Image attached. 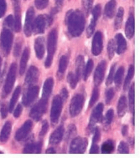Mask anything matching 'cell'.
Wrapping results in <instances>:
<instances>
[{"label":"cell","instance_id":"6da1fadb","mask_svg":"<svg viewBox=\"0 0 140 158\" xmlns=\"http://www.w3.org/2000/svg\"><path fill=\"white\" fill-rule=\"evenodd\" d=\"M67 29L72 37L80 36L85 29V17L80 10H70L67 12L65 19Z\"/></svg>","mask_w":140,"mask_h":158},{"label":"cell","instance_id":"7a4b0ae2","mask_svg":"<svg viewBox=\"0 0 140 158\" xmlns=\"http://www.w3.org/2000/svg\"><path fill=\"white\" fill-rule=\"evenodd\" d=\"M57 30L53 29L49 33L48 41H47V50H48V55L46 58V60L45 62V65L46 68L51 65L53 57H54L55 53L56 50V46H57Z\"/></svg>","mask_w":140,"mask_h":158},{"label":"cell","instance_id":"3957f363","mask_svg":"<svg viewBox=\"0 0 140 158\" xmlns=\"http://www.w3.org/2000/svg\"><path fill=\"white\" fill-rule=\"evenodd\" d=\"M13 33L8 28H3L0 36V46L1 50L4 55H8L11 50L12 44H13Z\"/></svg>","mask_w":140,"mask_h":158},{"label":"cell","instance_id":"277c9868","mask_svg":"<svg viewBox=\"0 0 140 158\" xmlns=\"http://www.w3.org/2000/svg\"><path fill=\"white\" fill-rule=\"evenodd\" d=\"M48 106V100L45 98H41L40 101L32 107L29 112V116L35 121H39L42 118L43 115L46 113Z\"/></svg>","mask_w":140,"mask_h":158},{"label":"cell","instance_id":"5b68a950","mask_svg":"<svg viewBox=\"0 0 140 158\" xmlns=\"http://www.w3.org/2000/svg\"><path fill=\"white\" fill-rule=\"evenodd\" d=\"M16 75H17V65L15 63H13L9 68L5 84L3 86V95H2L3 97H6L11 92L12 89L14 87V85H15V80H16Z\"/></svg>","mask_w":140,"mask_h":158},{"label":"cell","instance_id":"8992f818","mask_svg":"<svg viewBox=\"0 0 140 158\" xmlns=\"http://www.w3.org/2000/svg\"><path fill=\"white\" fill-rule=\"evenodd\" d=\"M63 101L60 95L55 96L52 102L51 110H50V121L53 125L58 123L60 114L62 111Z\"/></svg>","mask_w":140,"mask_h":158},{"label":"cell","instance_id":"52a82bcc","mask_svg":"<svg viewBox=\"0 0 140 158\" xmlns=\"http://www.w3.org/2000/svg\"><path fill=\"white\" fill-rule=\"evenodd\" d=\"M87 145H88V141L86 138L76 137L71 142L69 153H71V154H83L86 152Z\"/></svg>","mask_w":140,"mask_h":158},{"label":"cell","instance_id":"ba28073f","mask_svg":"<svg viewBox=\"0 0 140 158\" xmlns=\"http://www.w3.org/2000/svg\"><path fill=\"white\" fill-rule=\"evenodd\" d=\"M84 105V96L81 94H77L72 98L70 104V114L72 117H75L81 113Z\"/></svg>","mask_w":140,"mask_h":158},{"label":"cell","instance_id":"9c48e42d","mask_svg":"<svg viewBox=\"0 0 140 158\" xmlns=\"http://www.w3.org/2000/svg\"><path fill=\"white\" fill-rule=\"evenodd\" d=\"M103 104L100 103L95 107L91 115L90 123H89L88 129L93 131L95 128V125L97 123H100L103 121Z\"/></svg>","mask_w":140,"mask_h":158},{"label":"cell","instance_id":"30bf717a","mask_svg":"<svg viewBox=\"0 0 140 158\" xmlns=\"http://www.w3.org/2000/svg\"><path fill=\"white\" fill-rule=\"evenodd\" d=\"M34 9L30 7L27 10L25 16V22H24V32L26 37L31 36L32 32H33V25H34Z\"/></svg>","mask_w":140,"mask_h":158},{"label":"cell","instance_id":"8fae6325","mask_svg":"<svg viewBox=\"0 0 140 158\" xmlns=\"http://www.w3.org/2000/svg\"><path fill=\"white\" fill-rule=\"evenodd\" d=\"M103 37L102 32L98 31L94 35L93 40H92V52L95 56H97L103 51Z\"/></svg>","mask_w":140,"mask_h":158},{"label":"cell","instance_id":"7c38bea8","mask_svg":"<svg viewBox=\"0 0 140 158\" xmlns=\"http://www.w3.org/2000/svg\"><path fill=\"white\" fill-rule=\"evenodd\" d=\"M39 94V87L36 85L30 86L26 91L23 96V104L25 106H29V105L34 102V101L37 98Z\"/></svg>","mask_w":140,"mask_h":158},{"label":"cell","instance_id":"4fadbf2b","mask_svg":"<svg viewBox=\"0 0 140 158\" xmlns=\"http://www.w3.org/2000/svg\"><path fill=\"white\" fill-rule=\"evenodd\" d=\"M106 66L107 63L105 60L101 61L99 64L97 65L94 75V84L96 87L99 86L103 81L105 71H106Z\"/></svg>","mask_w":140,"mask_h":158},{"label":"cell","instance_id":"5bb4252c","mask_svg":"<svg viewBox=\"0 0 140 158\" xmlns=\"http://www.w3.org/2000/svg\"><path fill=\"white\" fill-rule=\"evenodd\" d=\"M100 15L101 5L100 4H97L92 9V20H91V23H90V25L87 28V36L88 37H91L92 34H93L95 28H96V25H97V20H98V19L100 17Z\"/></svg>","mask_w":140,"mask_h":158},{"label":"cell","instance_id":"9a60e30c","mask_svg":"<svg viewBox=\"0 0 140 158\" xmlns=\"http://www.w3.org/2000/svg\"><path fill=\"white\" fill-rule=\"evenodd\" d=\"M32 127H33V124H32L31 121H25L23 126L16 131L15 137V140L17 141H23L24 139L29 134L32 129Z\"/></svg>","mask_w":140,"mask_h":158},{"label":"cell","instance_id":"2e32d148","mask_svg":"<svg viewBox=\"0 0 140 158\" xmlns=\"http://www.w3.org/2000/svg\"><path fill=\"white\" fill-rule=\"evenodd\" d=\"M46 23H47L46 16L39 15L34 20L33 30H34V34H36V35L43 34L45 30H46Z\"/></svg>","mask_w":140,"mask_h":158},{"label":"cell","instance_id":"e0dca14e","mask_svg":"<svg viewBox=\"0 0 140 158\" xmlns=\"http://www.w3.org/2000/svg\"><path fill=\"white\" fill-rule=\"evenodd\" d=\"M13 4L15 8V29L16 32L21 30V9H20V0H13Z\"/></svg>","mask_w":140,"mask_h":158},{"label":"cell","instance_id":"ac0fdd59","mask_svg":"<svg viewBox=\"0 0 140 158\" xmlns=\"http://www.w3.org/2000/svg\"><path fill=\"white\" fill-rule=\"evenodd\" d=\"M38 79H39V69L37 67L30 66L26 74L25 84L27 85L32 86L34 84L37 82Z\"/></svg>","mask_w":140,"mask_h":158},{"label":"cell","instance_id":"d6986e66","mask_svg":"<svg viewBox=\"0 0 140 158\" xmlns=\"http://www.w3.org/2000/svg\"><path fill=\"white\" fill-rule=\"evenodd\" d=\"M64 133H65L64 127L62 126H60L58 128L55 130L54 132L51 134L50 137V141H49L50 142L49 143L50 145H54V146L55 145H58L60 141H62Z\"/></svg>","mask_w":140,"mask_h":158},{"label":"cell","instance_id":"ffe728a7","mask_svg":"<svg viewBox=\"0 0 140 158\" xmlns=\"http://www.w3.org/2000/svg\"><path fill=\"white\" fill-rule=\"evenodd\" d=\"M34 50L35 55L39 60H41L45 55V39L43 37H38L34 41Z\"/></svg>","mask_w":140,"mask_h":158},{"label":"cell","instance_id":"44dd1931","mask_svg":"<svg viewBox=\"0 0 140 158\" xmlns=\"http://www.w3.org/2000/svg\"><path fill=\"white\" fill-rule=\"evenodd\" d=\"M134 15L133 14H130L128 20L126 22L125 25V35L128 39H132L134 35Z\"/></svg>","mask_w":140,"mask_h":158},{"label":"cell","instance_id":"7402d4cb","mask_svg":"<svg viewBox=\"0 0 140 158\" xmlns=\"http://www.w3.org/2000/svg\"><path fill=\"white\" fill-rule=\"evenodd\" d=\"M115 40H116V43H117L116 51H117V55H122L127 49V42H126L125 38L123 37L122 34H117L115 36Z\"/></svg>","mask_w":140,"mask_h":158},{"label":"cell","instance_id":"603a6c76","mask_svg":"<svg viewBox=\"0 0 140 158\" xmlns=\"http://www.w3.org/2000/svg\"><path fill=\"white\" fill-rule=\"evenodd\" d=\"M41 148H42V141H39V142H32L26 145L24 148L23 152L27 153V154H30V153H38L41 152Z\"/></svg>","mask_w":140,"mask_h":158},{"label":"cell","instance_id":"cb8c5ba5","mask_svg":"<svg viewBox=\"0 0 140 158\" xmlns=\"http://www.w3.org/2000/svg\"><path fill=\"white\" fill-rule=\"evenodd\" d=\"M53 86H54V80L53 78H48L44 84L43 87V94H42V98L49 100V97L50 96L53 90Z\"/></svg>","mask_w":140,"mask_h":158},{"label":"cell","instance_id":"d4e9b609","mask_svg":"<svg viewBox=\"0 0 140 158\" xmlns=\"http://www.w3.org/2000/svg\"><path fill=\"white\" fill-rule=\"evenodd\" d=\"M12 131V125L10 121H7L4 126L3 127V129L0 132V141L1 142H6L9 140V135Z\"/></svg>","mask_w":140,"mask_h":158},{"label":"cell","instance_id":"484cf974","mask_svg":"<svg viewBox=\"0 0 140 158\" xmlns=\"http://www.w3.org/2000/svg\"><path fill=\"white\" fill-rule=\"evenodd\" d=\"M115 11H116V0H110L105 6L104 16L107 19H112L114 16Z\"/></svg>","mask_w":140,"mask_h":158},{"label":"cell","instance_id":"4316f807","mask_svg":"<svg viewBox=\"0 0 140 158\" xmlns=\"http://www.w3.org/2000/svg\"><path fill=\"white\" fill-rule=\"evenodd\" d=\"M29 48H25L23 52V55L21 57V60H20V75H23L25 71L26 66H27V63L29 60Z\"/></svg>","mask_w":140,"mask_h":158},{"label":"cell","instance_id":"83f0119b","mask_svg":"<svg viewBox=\"0 0 140 158\" xmlns=\"http://www.w3.org/2000/svg\"><path fill=\"white\" fill-rule=\"evenodd\" d=\"M83 69H84V59L81 55H79L77 58V62H76V77L79 81L81 79V76L83 74Z\"/></svg>","mask_w":140,"mask_h":158},{"label":"cell","instance_id":"f1b7e54d","mask_svg":"<svg viewBox=\"0 0 140 158\" xmlns=\"http://www.w3.org/2000/svg\"><path fill=\"white\" fill-rule=\"evenodd\" d=\"M127 107H128L127 99H126L125 96H122L119 99V101L117 104V114L120 117L125 115L126 111H127Z\"/></svg>","mask_w":140,"mask_h":158},{"label":"cell","instance_id":"f546056e","mask_svg":"<svg viewBox=\"0 0 140 158\" xmlns=\"http://www.w3.org/2000/svg\"><path fill=\"white\" fill-rule=\"evenodd\" d=\"M123 75H124V68L123 66H121L118 68L117 69V73L116 75H114V82H115V85L117 87V89H119L122 85V82H123Z\"/></svg>","mask_w":140,"mask_h":158},{"label":"cell","instance_id":"4dcf8cb0","mask_svg":"<svg viewBox=\"0 0 140 158\" xmlns=\"http://www.w3.org/2000/svg\"><path fill=\"white\" fill-rule=\"evenodd\" d=\"M20 92H21V87L20 86H18L15 90L14 91V94L12 95V98L11 100H10V103H9V111L11 112L13 111V110L14 108L15 107V105L17 103L18 101V99H19V96L20 95Z\"/></svg>","mask_w":140,"mask_h":158},{"label":"cell","instance_id":"1f68e13d","mask_svg":"<svg viewBox=\"0 0 140 158\" xmlns=\"http://www.w3.org/2000/svg\"><path fill=\"white\" fill-rule=\"evenodd\" d=\"M68 56L63 55L62 57L60 58V62H59V68H58V74H59V75H62L65 73V71L66 70V68L68 66Z\"/></svg>","mask_w":140,"mask_h":158},{"label":"cell","instance_id":"d6a6232c","mask_svg":"<svg viewBox=\"0 0 140 158\" xmlns=\"http://www.w3.org/2000/svg\"><path fill=\"white\" fill-rule=\"evenodd\" d=\"M123 15H124L123 8V7H120V8L118 9V11H117L116 18H115L114 27L116 29H119L121 28L123 20Z\"/></svg>","mask_w":140,"mask_h":158},{"label":"cell","instance_id":"836d02e7","mask_svg":"<svg viewBox=\"0 0 140 158\" xmlns=\"http://www.w3.org/2000/svg\"><path fill=\"white\" fill-rule=\"evenodd\" d=\"M93 66H94V63H93V60H89L87 61V63L86 64V67L83 69V80L84 81H86L88 77L91 75L92 69H93Z\"/></svg>","mask_w":140,"mask_h":158},{"label":"cell","instance_id":"e575fe53","mask_svg":"<svg viewBox=\"0 0 140 158\" xmlns=\"http://www.w3.org/2000/svg\"><path fill=\"white\" fill-rule=\"evenodd\" d=\"M102 153L103 154H110L114 150V143L112 141H107L102 146Z\"/></svg>","mask_w":140,"mask_h":158},{"label":"cell","instance_id":"d590c367","mask_svg":"<svg viewBox=\"0 0 140 158\" xmlns=\"http://www.w3.org/2000/svg\"><path fill=\"white\" fill-rule=\"evenodd\" d=\"M129 108L130 110L133 113V115H134V101H135V95H134V84L132 85L131 88L129 89Z\"/></svg>","mask_w":140,"mask_h":158},{"label":"cell","instance_id":"8d00e7d4","mask_svg":"<svg viewBox=\"0 0 140 158\" xmlns=\"http://www.w3.org/2000/svg\"><path fill=\"white\" fill-rule=\"evenodd\" d=\"M133 75H134V66L133 65H131L129 67V72H128V75H127V77L125 79V82H124V89H127L129 88V85L131 83L132 79L133 77Z\"/></svg>","mask_w":140,"mask_h":158},{"label":"cell","instance_id":"74e56055","mask_svg":"<svg viewBox=\"0 0 140 158\" xmlns=\"http://www.w3.org/2000/svg\"><path fill=\"white\" fill-rule=\"evenodd\" d=\"M81 3H82V8L85 12V15L87 16L92 12L93 0H81Z\"/></svg>","mask_w":140,"mask_h":158},{"label":"cell","instance_id":"f35d334b","mask_svg":"<svg viewBox=\"0 0 140 158\" xmlns=\"http://www.w3.org/2000/svg\"><path fill=\"white\" fill-rule=\"evenodd\" d=\"M113 115H114V111H113V110H108L106 114V117H105V124H104V127H107V128L110 127V125H111L112 122V120H113Z\"/></svg>","mask_w":140,"mask_h":158},{"label":"cell","instance_id":"ab89813d","mask_svg":"<svg viewBox=\"0 0 140 158\" xmlns=\"http://www.w3.org/2000/svg\"><path fill=\"white\" fill-rule=\"evenodd\" d=\"M67 81H68V83L70 85V86L72 87V89H75L77 87V79L76 77L75 74L70 72L68 74V76H67Z\"/></svg>","mask_w":140,"mask_h":158},{"label":"cell","instance_id":"60d3db41","mask_svg":"<svg viewBox=\"0 0 140 158\" xmlns=\"http://www.w3.org/2000/svg\"><path fill=\"white\" fill-rule=\"evenodd\" d=\"M99 95H100V91L98 88H95L93 89V92H92V97H91V100H90V102H89V107H92L94 106V104L97 101V100L99 99Z\"/></svg>","mask_w":140,"mask_h":158},{"label":"cell","instance_id":"b9f144b4","mask_svg":"<svg viewBox=\"0 0 140 158\" xmlns=\"http://www.w3.org/2000/svg\"><path fill=\"white\" fill-rule=\"evenodd\" d=\"M115 51H116V45L115 42L113 40H110L107 45V53H108V57L110 60H112L114 56Z\"/></svg>","mask_w":140,"mask_h":158},{"label":"cell","instance_id":"7bdbcfd3","mask_svg":"<svg viewBox=\"0 0 140 158\" xmlns=\"http://www.w3.org/2000/svg\"><path fill=\"white\" fill-rule=\"evenodd\" d=\"M117 152H118V153H120V154H129V148L128 144L124 142V141H121L119 146H118Z\"/></svg>","mask_w":140,"mask_h":158},{"label":"cell","instance_id":"ee69618b","mask_svg":"<svg viewBox=\"0 0 140 158\" xmlns=\"http://www.w3.org/2000/svg\"><path fill=\"white\" fill-rule=\"evenodd\" d=\"M4 26L5 28H8V29H10V28H14L15 27V18L13 15H9L8 17L5 19V21H4Z\"/></svg>","mask_w":140,"mask_h":158},{"label":"cell","instance_id":"f6af8a7d","mask_svg":"<svg viewBox=\"0 0 140 158\" xmlns=\"http://www.w3.org/2000/svg\"><path fill=\"white\" fill-rule=\"evenodd\" d=\"M34 4L38 9H44L49 4V0H34Z\"/></svg>","mask_w":140,"mask_h":158},{"label":"cell","instance_id":"bcb514c9","mask_svg":"<svg viewBox=\"0 0 140 158\" xmlns=\"http://www.w3.org/2000/svg\"><path fill=\"white\" fill-rule=\"evenodd\" d=\"M115 68H116V64H112V66L111 67L108 77L107 79V85H112V83L113 82V78H114L115 75Z\"/></svg>","mask_w":140,"mask_h":158},{"label":"cell","instance_id":"7dc6e473","mask_svg":"<svg viewBox=\"0 0 140 158\" xmlns=\"http://www.w3.org/2000/svg\"><path fill=\"white\" fill-rule=\"evenodd\" d=\"M114 97V89L112 88H110L107 90L106 92V103L107 105L111 103L112 100Z\"/></svg>","mask_w":140,"mask_h":158},{"label":"cell","instance_id":"c3c4849f","mask_svg":"<svg viewBox=\"0 0 140 158\" xmlns=\"http://www.w3.org/2000/svg\"><path fill=\"white\" fill-rule=\"evenodd\" d=\"M76 131H77L76 127H75L74 125H71V126L69 127L67 133H66V140H67V141L70 140L71 137H72V136L76 134Z\"/></svg>","mask_w":140,"mask_h":158},{"label":"cell","instance_id":"681fc988","mask_svg":"<svg viewBox=\"0 0 140 158\" xmlns=\"http://www.w3.org/2000/svg\"><path fill=\"white\" fill-rule=\"evenodd\" d=\"M6 9H7L6 0H0V19L6 13Z\"/></svg>","mask_w":140,"mask_h":158},{"label":"cell","instance_id":"f907efd6","mask_svg":"<svg viewBox=\"0 0 140 158\" xmlns=\"http://www.w3.org/2000/svg\"><path fill=\"white\" fill-rule=\"evenodd\" d=\"M49 129V125L48 122L46 121H45L42 124V127H41V131H40V136H44V135H46V134L47 133Z\"/></svg>","mask_w":140,"mask_h":158},{"label":"cell","instance_id":"816d5d0a","mask_svg":"<svg viewBox=\"0 0 140 158\" xmlns=\"http://www.w3.org/2000/svg\"><path fill=\"white\" fill-rule=\"evenodd\" d=\"M0 112H1V116H2L3 119L7 117V115H8V108H7V106H6L5 104H2L1 105Z\"/></svg>","mask_w":140,"mask_h":158},{"label":"cell","instance_id":"f5cc1de1","mask_svg":"<svg viewBox=\"0 0 140 158\" xmlns=\"http://www.w3.org/2000/svg\"><path fill=\"white\" fill-rule=\"evenodd\" d=\"M21 47H22V42L21 41H18L17 43H16V45H15V52H14V54H15V56H19L20 54V50H21Z\"/></svg>","mask_w":140,"mask_h":158},{"label":"cell","instance_id":"db71d44e","mask_svg":"<svg viewBox=\"0 0 140 158\" xmlns=\"http://www.w3.org/2000/svg\"><path fill=\"white\" fill-rule=\"evenodd\" d=\"M100 130L97 127L94 128V136H93V143H96L97 141L100 140Z\"/></svg>","mask_w":140,"mask_h":158},{"label":"cell","instance_id":"11a10c76","mask_svg":"<svg viewBox=\"0 0 140 158\" xmlns=\"http://www.w3.org/2000/svg\"><path fill=\"white\" fill-rule=\"evenodd\" d=\"M22 106L21 105H18V106L16 107V109H15V112H14V115H15V118H19L21 115V113H22Z\"/></svg>","mask_w":140,"mask_h":158},{"label":"cell","instance_id":"9f6ffc18","mask_svg":"<svg viewBox=\"0 0 140 158\" xmlns=\"http://www.w3.org/2000/svg\"><path fill=\"white\" fill-rule=\"evenodd\" d=\"M60 98L62 99V101H66V99L68 98V90L66 89V88H63L60 91Z\"/></svg>","mask_w":140,"mask_h":158},{"label":"cell","instance_id":"6f0895ef","mask_svg":"<svg viewBox=\"0 0 140 158\" xmlns=\"http://www.w3.org/2000/svg\"><path fill=\"white\" fill-rule=\"evenodd\" d=\"M55 8L57 11H60L61 8H62L63 4H64V0H55Z\"/></svg>","mask_w":140,"mask_h":158},{"label":"cell","instance_id":"680465c9","mask_svg":"<svg viewBox=\"0 0 140 158\" xmlns=\"http://www.w3.org/2000/svg\"><path fill=\"white\" fill-rule=\"evenodd\" d=\"M90 153L91 154H97L99 153V147L97 145H96V143H93V145L92 146V148L90 150Z\"/></svg>","mask_w":140,"mask_h":158},{"label":"cell","instance_id":"91938a15","mask_svg":"<svg viewBox=\"0 0 140 158\" xmlns=\"http://www.w3.org/2000/svg\"><path fill=\"white\" fill-rule=\"evenodd\" d=\"M128 131H129L128 126H123V129H122V134H123V135L125 136V135H128Z\"/></svg>","mask_w":140,"mask_h":158},{"label":"cell","instance_id":"94428289","mask_svg":"<svg viewBox=\"0 0 140 158\" xmlns=\"http://www.w3.org/2000/svg\"><path fill=\"white\" fill-rule=\"evenodd\" d=\"M47 154H55L56 153V151L54 149V148H48V149L46 150V152Z\"/></svg>","mask_w":140,"mask_h":158},{"label":"cell","instance_id":"6125c7cd","mask_svg":"<svg viewBox=\"0 0 140 158\" xmlns=\"http://www.w3.org/2000/svg\"><path fill=\"white\" fill-rule=\"evenodd\" d=\"M1 66H2V58L0 57V72H1Z\"/></svg>","mask_w":140,"mask_h":158}]
</instances>
